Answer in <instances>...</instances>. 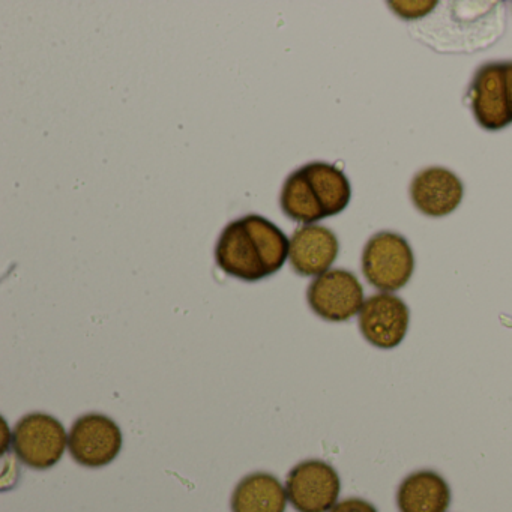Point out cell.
<instances>
[{
	"mask_svg": "<svg viewBox=\"0 0 512 512\" xmlns=\"http://www.w3.org/2000/svg\"><path fill=\"white\" fill-rule=\"evenodd\" d=\"M290 241L280 227L262 215L248 214L224 227L215 245V262L238 280H265L277 274L287 257Z\"/></svg>",
	"mask_w": 512,
	"mask_h": 512,
	"instance_id": "1",
	"label": "cell"
},
{
	"mask_svg": "<svg viewBox=\"0 0 512 512\" xmlns=\"http://www.w3.org/2000/svg\"><path fill=\"white\" fill-rule=\"evenodd\" d=\"M415 271L409 242L392 232L371 236L362 253V272L371 286L383 293L403 289Z\"/></svg>",
	"mask_w": 512,
	"mask_h": 512,
	"instance_id": "2",
	"label": "cell"
},
{
	"mask_svg": "<svg viewBox=\"0 0 512 512\" xmlns=\"http://www.w3.org/2000/svg\"><path fill=\"white\" fill-rule=\"evenodd\" d=\"M11 442L22 463L32 469L46 470L61 460L68 445V436L58 419L47 413L35 412L17 422Z\"/></svg>",
	"mask_w": 512,
	"mask_h": 512,
	"instance_id": "3",
	"label": "cell"
},
{
	"mask_svg": "<svg viewBox=\"0 0 512 512\" xmlns=\"http://www.w3.org/2000/svg\"><path fill=\"white\" fill-rule=\"evenodd\" d=\"M340 490L337 470L322 460L302 461L287 475V499L298 512L331 511Z\"/></svg>",
	"mask_w": 512,
	"mask_h": 512,
	"instance_id": "4",
	"label": "cell"
},
{
	"mask_svg": "<svg viewBox=\"0 0 512 512\" xmlns=\"http://www.w3.org/2000/svg\"><path fill=\"white\" fill-rule=\"evenodd\" d=\"M311 310L328 322H346L361 311L364 289L355 274L331 269L311 281L307 290Z\"/></svg>",
	"mask_w": 512,
	"mask_h": 512,
	"instance_id": "5",
	"label": "cell"
},
{
	"mask_svg": "<svg viewBox=\"0 0 512 512\" xmlns=\"http://www.w3.org/2000/svg\"><path fill=\"white\" fill-rule=\"evenodd\" d=\"M68 449L71 457L82 466L91 469L107 466L121 452V428L101 413L80 416L68 434Z\"/></svg>",
	"mask_w": 512,
	"mask_h": 512,
	"instance_id": "6",
	"label": "cell"
},
{
	"mask_svg": "<svg viewBox=\"0 0 512 512\" xmlns=\"http://www.w3.org/2000/svg\"><path fill=\"white\" fill-rule=\"evenodd\" d=\"M409 307L392 293L368 298L359 311V329L365 340L379 349H394L403 343L409 329Z\"/></svg>",
	"mask_w": 512,
	"mask_h": 512,
	"instance_id": "7",
	"label": "cell"
},
{
	"mask_svg": "<svg viewBox=\"0 0 512 512\" xmlns=\"http://www.w3.org/2000/svg\"><path fill=\"white\" fill-rule=\"evenodd\" d=\"M469 97L473 116L484 130H502L511 124L503 62H491L479 68L470 85Z\"/></svg>",
	"mask_w": 512,
	"mask_h": 512,
	"instance_id": "8",
	"label": "cell"
},
{
	"mask_svg": "<svg viewBox=\"0 0 512 512\" xmlns=\"http://www.w3.org/2000/svg\"><path fill=\"white\" fill-rule=\"evenodd\" d=\"M464 196L463 182L451 170L430 167L413 178L410 197L413 205L428 217L451 214L460 206Z\"/></svg>",
	"mask_w": 512,
	"mask_h": 512,
	"instance_id": "9",
	"label": "cell"
},
{
	"mask_svg": "<svg viewBox=\"0 0 512 512\" xmlns=\"http://www.w3.org/2000/svg\"><path fill=\"white\" fill-rule=\"evenodd\" d=\"M340 244L328 227L307 224L299 227L290 239L289 260L296 274L304 277L325 274L337 260Z\"/></svg>",
	"mask_w": 512,
	"mask_h": 512,
	"instance_id": "10",
	"label": "cell"
},
{
	"mask_svg": "<svg viewBox=\"0 0 512 512\" xmlns=\"http://www.w3.org/2000/svg\"><path fill=\"white\" fill-rule=\"evenodd\" d=\"M451 505L448 482L433 470L410 473L397 491L400 512H446Z\"/></svg>",
	"mask_w": 512,
	"mask_h": 512,
	"instance_id": "11",
	"label": "cell"
},
{
	"mask_svg": "<svg viewBox=\"0 0 512 512\" xmlns=\"http://www.w3.org/2000/svg\"><path fill=\"white\" fill-rule=\"evenodd\" d=\"M230 505L232 512H286V488L271 473H251L236 485Z\"/></svg>",
	"mask_w": 512,
	"mask_h": 512,
	"instance_id": "12",
	"label": "cell"
},
{
	"mask_svg": "<svg viewBox=\"0 0 512 512\" xmlns=\"http://www.w3.org/2000/svg\"><path fill=\"white\" fill-rule=\"evenodd\" d=\"M322 208L325 218L338 215L349 205L352 187L349 179L334 164L314 161L301 167Z\"/></svg>",
	"mask_w": 512,
	"mask_h": 512,
	"instance_id": "13",
	"label": "cell"
},
{
	"mask_svg": "<svg viewBox=\"0 0 512 512\" xmlns=\"http://www.w3.org/2000/svg\"><path fill=\"white\" fill-rule=\"evenodd\" d=\"M280 205L290 220L305 224V226L325 218L302 169L290 173L289 178L284 182Z\"/></svg>",
	"mask_w": 512,
	"mask_h": 512,
	"instance_id": "14",
	"label": "cell"
},
{
	"mask_svg": "<svg viewBox=\"0 0 512 512\" xmlns=\"http://www.w3.org/2000/svg\"><path fill=\"white\" fill-rule=\"evenodd\" d=\"M388 5L401 19L416 20L430 14L434 7H437V2H434V0L433 2H427V0H421V2L410 0V2H406L404 0V2H389Z\"/></svg>",
	"mask_w": 512,
	"mask_h": 512,
	"instance_id": "15",
	"label": "cell"
},
{
	"mask_svg": "<svg viewBox=\"0 0 512 512\" xmlns=\"http://www.w3.org/2000/svg\"><path fill=\"white\" fill-rule=\"evenodd\" d=\"M329 512H379L376 506L371 505L367 500L359 497H350V499L338 502Z\"/></svg>",
	"mask_w": 512,
	"mask_h": 512,
	"instance_id": "16",
	"label": "cell"
},
{
	"mask_svg": "<svg viewBox=\"0 0 512 512\" xmlns=\"http://www.w3.org/2000/svg\"><path fill=\"white\" fill-rule=\"evenodd\" d=\"M503 70H505L506 91H508L509 109L512 115V62H503Z\"/></svg>",
	"mask_w": 512,
	"mask_h": 512,
	"instance_id": "17",
	"label": "cell"
}]
</instances>
